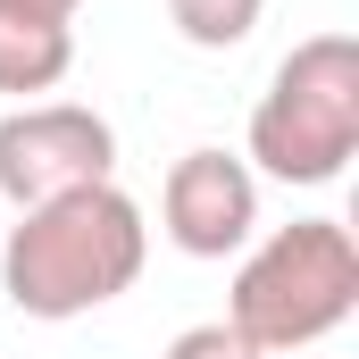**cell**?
Returning <instances> with one entry per match:
<instances>
[{"mask_svg": "<svg viewBox=\"0 0 359 359\" xmlns=\"http://www.w3.org/2000/svg\"><path fill=\"white\" fill-rule=\"evenodd\" d=\"M117 176V134L84 100H17L0 117V201L42 209L59 192Z\"/></svg>", "mask_w": 359, "mask_h": 359, "instance_id": "4", "label": "cell"}, {"mask_svg": "<svg viewBox=\"0 0 359 359\" xmlns=\"http://www.w3.org/2000/svg\"><path fill=\"white\" fill-rule=\"evenodd\" d=\"M0 8H17V17H50V25H76L84 0H0Z\"/></svg>", "mask_w": 359, "mask_h": 359, "instance_id": "9", "label": "cell"}, {"mask_svg": "<svg viewBox=\"0 0 359 359\" xmlns=\"http://www.w3.org/2000/svg\"><path fill=\"white\" fill-rule=\"evenodd\" d=\"M142 259H151V226L142 201L117 192V176L17 209V226H0V292L42 326L109 309L117 292H134Z\"/></svg>", "mask_w": 359, "mask_h": 359, "instance_id": "1", "label": "cell"}, {"mask_svg": "<svg viewBox=\"0 0 359 359\" xmlns=\"http://www.w3.org/2000/svg\"><path fill=\"white\" fill-rule=\"evenodd\" d=\"M259 17H268V0H168V25L192 50H234V42H251Z\"/></svg>", "mask_w": 359, "mask_h": 359, "instance_id": "7", "label": "cell"}, {"mask_svg": "<svg viewBox=\"0 0 359 359\" xmlns=\"http://www.w3.org/2000/svg\"><path fill=\"white\" fill-rule=\"evenodd\" d=\"M359 309V243L343 217H292L234 268L226 326L259 351H309Z\"/></svg>", "mask_w": 359, "mask_h": 359, "instance_id": "2", "label": "cell"}, {"mask_svg": "<svg viewBox=\"0 0 359 359\" xmlns=\"http://www.w3.org/2000/svg\"><path fill=\"white\" fill-rule=\"evenodd\" d=\"M67 67H76V25L0 8V92H8V100H42V92H59Z\"/></svg>", "mask_w": 359, "mask_h": 359, "instance_id": "6", "label": "cell"}, {"mask_svg": "<svg viewBox=\"0 0 359 359\" xmlns=\"http://www.w3.org/2000/svg\"><path fill=\"white\" fill-rule=\"evenodd\" d=\"M159 226L184 259H226L259 226V176L234 151H184L159 184Z\"/></svg>", "mask_w": 359, "mask_h": 359, "instance_id": "5", "label": "cell"}, {"mask_svg": "<svg viewBox=\"0 0 359 359\" xmlns=\"http://www.w3.org/2000/svg\"><path fill=\"white\" fill-rule=\"evenodd\" d=\"M159 359H268V351H259V343H243L226 318H209V326H184Z\"/></svg>", "mask_w": 359, "mask_h": 359, "instance_id": "8", "label": "cell"}, {"mask_svg": "<svg viewBox=\"0 0 359 359\" xmlns=\"http://www.w3.org/2000/svg\"><path fill=\"white\" fill-rule=\"evenodd\" d=\"M251 159L276 184H334L359 159V42L309 34L276 59L251 109Z\"/></svg>", "mask_w": 359, "mask_h": 359, "instance_id": "3", "label": "cell"}]
</instances>
